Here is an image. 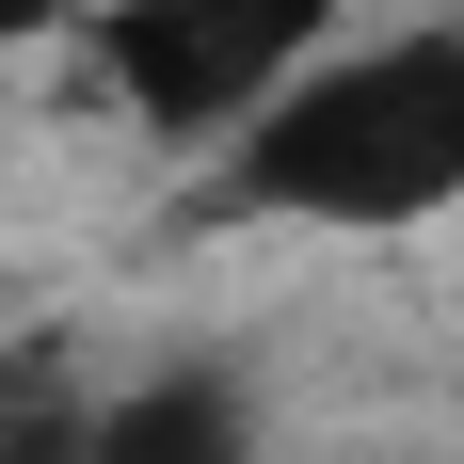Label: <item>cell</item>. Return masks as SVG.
I'll return each instance as SVG.
<instances>
[{
  "label": "cell",
  "instance_id": "2",
  "mask_svg": "<svg viewBox=\"0 0 464 464\" xmlns=\"http://www.w3.org/2000/svg\"><path fill=\"white\" fill-rule=\"evenodd\" d=\"M353 16H369V0H81L112 112H129L144 144H177V160L208 129H240V112H256L321 33H353Z\"/></svg>",
  "mask_w": 464,
  "mask_h": 464
},
{
  "label": "cell",
  "instance_id": "4",
  "mask_svg": "<svg viewBox=\"0 0 464 464\" xmlns=\"http://www.w3.org/2000/svg\"><path fill=\"white\" fill-rule=\"evenodd\" d=\"M48 33H81V0H0V64H16V48H48Z\"/></svg>",
  "mask_w": 464,
  "mask_h": 464
},
{
  "label": "cell",
  "instance_id": "3",
  "mask_svg": "<svg viewBox=\"0 0 464 464\" xmlns=\"http://www.w3.org/2000/svg\"><path fill=\"white\" fill-rule=\"evenodd\" d=\"M81 464H256V384L240 369H144L81 401Z\"/></svg>",
  "mask_w": 464,
  "mask_h": 464
},
{
  "label": "cell",
  "instance_id": "1",
  "mask_svg": "<svg viewBox=\"0 0 464 464\" xmlns=\"http://www.w3.org/2000/svg\"><path fill=\"white\" fill-rule=\"evenodd\" d=\"M192 225H240V240L464 225V0L321 33L240 129L192 144Z\"/></svg>",
  "mask_w": 464,
  "mask_h": 464
},
{
  "label": "cell",
  "instance_id": "5",
  "mask_svg": "<svg viewBox=\"0 0 464 464\" xmlns=\"http://www.w3.org/2000/svg\"><path fill=\"white\" fill-rule=\"evenodd\" d=\"M0 384H16V353H0Z\"/></svg>",
  "mask_w": 464,
  "mask_h": 464
}]
</instances>
